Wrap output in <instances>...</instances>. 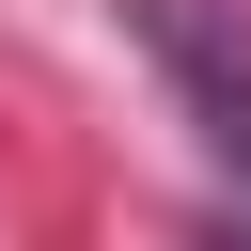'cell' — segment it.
Masks as SVG:
<instances>
[{"instance_id": "1", "label": "cell", "mask_w": 251, "mask_h": 251, "mask_svg": "<svg viewBox=\"0 0 251 251\" xmlns=\"http://www.w3.org/2000/svg\"><path fill=\"white\" fill-rule=\"evenodd\" d=\"M141 47H157V78L188 94V126H204V157L251 188V31L220 16V0H110Z\"/></svg>"}, {"instance_id": "2", "label": "cell", "mask_w": 251, "mask_h": 251, "mask_svg": "<svg viewBox=\"0 0 251 251\" xmlns=\"http://www.w3.org/2000/svg\"><path fill=\"white\" fill-rule=\"evenodd\" d=\"M204 251H251V220H220V235H204Z\"/></svg>"}]
</instances>
